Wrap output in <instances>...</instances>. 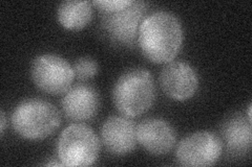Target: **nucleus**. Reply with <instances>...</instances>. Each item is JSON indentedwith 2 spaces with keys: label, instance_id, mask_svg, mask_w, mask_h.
Instances as JSON below:
<instances>
[{
  "label": "nucleus",
  "instance_id": "nucleus-1",
  "mask_svg": "<svg viewBox=\"0 0 252 167\" xmlns=\"http://www.w3.org/2000/svg\"><path fill=\"white\" fill-rule=\"evenodd\" d=\"M138 44L144 57L162 64L175 60L183 44V28L175 14L158 11L146 16L139 29Z\"/></svg>",
  "mask_w": 252,
  "mask_h": 167
},
{
  "label": "nucleus",
  "instance_id": "nucleus-2",
  "mask_svg": "<svg viewBox=\"0 0 252 167\" xmlns=\"http://www.w3.org/2000/svg\"><path fill=\"white\" fill-rule=\"evenodd\" d=\"M157 89L153 74L146 69L133 68L117 79L113 89V101L126 117L146 113L156 101Z\"/></svg>",
  "mask_w": 252,
  "mask_h": 167
},
{
  "label": "nucleus",
  "instance_id": "nucleus-3",
  "mask_svg": "<svg viewBox=\"0 0 252 167\" xmlns=\"http://www.w3.org/2000/svg\"><path fill=\"white\" fill-rule=\"evenodd\" d=\"M12 125L19 136L28 140H42L56 132L61 115L53 103L41 98H28L15 108Z\"/></svg>",
  "mask_w": 252,
  "mask_h": 167
},
{
  "label": "nucleus",
  "instance_id": "nucleus-4",
  "mask_svg": "<svg viewBox=\"0 0 252 167\" xmlns=\"http://www.w3.org/2000/svg\"><path fill=\"white\" fill-rule=\"evenodd\" d=\"M99 153L100 140L97 134L83 123L68 125L57 140L56 154L62 166H91L96 163Z\"/></svg>",
  "mask_w": 252,
  "mask_h": 167
},
{
  "label": "nucleus",
  "instance_id": "nucleus-5",
  "mask_svg": "<svg viewBox=\"0 0 252 167\" xmlns=\"http://www.w3.org/2000/svg\"><path fill=\"white\" fill-rule=\"evenodd\" d=\"M31 76L39 89L51 95L64 94L74 82L73 66L57 54L44 53L31 65Z\"/></svg>",
  "mask_w": 252,
  "mask_h": 167
},
{
  "label": "nucleus",
  "instance_id": "nucleus-6",
  "mask_svg": "<svg viewBox=\"0 0 252 167\" xmlns=\"http://www.w3.org/2000/svg\"><path fill=\"white\" fill-rule=\"evenodd\" d=\"M148 3L133 1L124 9L114 13H101L102 27L116 44L131 48L138 43L139 29L146 17Z\"/></svg>",
  "mask_w": 252,
  "mask_h": 167
},
{
  "label": "nucleus",
  "instance_id": "nucleus-7",
  "mask_svg": "<svg viewBox=\"0 0 252 167\" xmlns=\"http://www.w3.org/2000/svg\"><path fill=\"white\" fill-rule=\"evenodd\" d=\"M223 153V142L212 132L199 131L181 140L176 158L182 166H212Z\"/></svg>",
  "mask_w": 252,
  "mask_h": 167
},
{
  "label": "nucleus",
  "instance_id": "nucleus-8",
  "mask_svg": "<svg viewBox=\"0 0 252 167\" xmlns=\"http://www.w3.org/2000/svg\"><path fill=\"white\" fill-rule=\"evenodd\" d=\"M160 86L168 97L183 101L192 97L199 88V77L194 68L183 61L166 63L160 73Z\"/></svg>",
  "mask_w": 252,
  "mask_h": 167
},
{
  "label": "nucleus",
  "instance_id": "nucleus-9",
  "mask_svg": "<svg viewBox=\"0 0 252 167\" xmlns=\"http://www.w3.org/2000/svg\"><path fill=\"white\" fill-rule=\"evenodd\" d=\"M102 142L110 154L125 156L137 147V124L129 117H108L101 129Z\"/></svg>",
  "mask_w": 252,
  "mask_h": 167
},
{
  "label": "nucleus",
  "instance_id": "nucleus-10",
  "mask_svg": "<svg viewBox=\"0 0 252 167\" xmlns=\"http://www.w3.org/2000/svg\"><path fill=\"white\" fill-rule=\"evenodd\" d=\"M137 140L149 154L163 156L176 146L177 133L164 119L148 118L137 125Z\"/></svg>",
  "mask_w": 252,
  "mask_h": 167
},
{
  "label": "nucleus",
  "instance_id": "nucleus-11",
  "mask_svg": "<svg viewBox=\"0 0 252 167\" xmlns=\"http://www.w3.org/2000/svg\"><path fill=\"white\" fill-rule=\"evenodd\" d=\"M63 114L70 121H89L98 114L100 96L92 86L79 84L70 87L61 100Z\"/></svg>",
  "mask_w": 252,
  "mask_h": 167
},
{
  "label": "nucleus",
  "instance_id": "nucleus-12",
  "mask_svg": "<svg viewBox=\"0 0 252 167\" xmlns=\"http://www.w3.org/2000/svg\"><path fill=\"white\" fill-rule=\"evenodd\" d=\"M220 140L230 155L245 157L252 145L251 121L240 113L228 117L220 128Z\"/></svg>",
  "mask_w": 252,
  "mask_h": 167
},
{
  "label": "nucleus",
  "instance_id": "nucleus-13",
  "mask_svg": "<svg viewBox=\"0 0 252 167\" xmlns=\"http://www.w3.org/2000/svg\"><path fill=\"white\" fill-rule=\"evenodd\" d=\"M93 13V2L91 1L66 0L58 5L57 19L64 28L79 30L91 22Z\"/></svg>",
  "mask_w": 252,
  "mask_h": 167
},
{
  "label": "nucleus",
  "instance_id": "nucleus-14",
  "mask_svg": "<svg viewBox=\"0 0 252 167\" xmlns=\"http://www.w3.org/2000/svg\"><path fill=\"white\" fill-rule=\"evenodd\" d=\"M73 69L78 81L86 82L98 73V63L91 57H81L75 62Z\"/></svg>",
  "mask_w": 252,
  "mask_h": 167
},
{
  "label": "nucleus",
  "instance_id": "nucleus-15",
  "mask_svg": "<svg viewBox=\"0 0 252 167\" xmlns=\"http://www.w3.org/2000/svg\"><path fill=\"white\" fill-rule=\"evenodd\" d=\"M132 0H96L93 4L96 5L101 13H114L128 6Z\"/></svg>",
  "mask_w": 252,
  "mask_h": 167
},
{
  "label": "nucleus",
  "instance_id": "nucleus-16",
  "mask_svg": "<svg viewBox=\"0 0 252 167\" xmlns=\"http://www.w3.org/2000/svg\"><path fill=\"white\" fill-rule=\"evenodd\" d=\"M0 135H1V137L3 136L5 128H6V116L4 111L1 110V112H0Z\"/></svg>",
  "mask_w": 252,
  "mask_h": 167
},
{
  "label": "nucleus",
  "instance_id": "nucleus-17",
  "mask_svg": "<svg viewBox=\"0 0 252 167\" xmlns=\"http://www.w3.org/2000/svg\"><path fill=\"white\" fill-rule=\"evenodd\" d=\"M251 110H252V106H251V103H250L249 107H248V117H247L250 121L252 120V117H251Z\"/></svg>",
  "mask_w": 252,
  "mask_h": 167
}]
</instances>
